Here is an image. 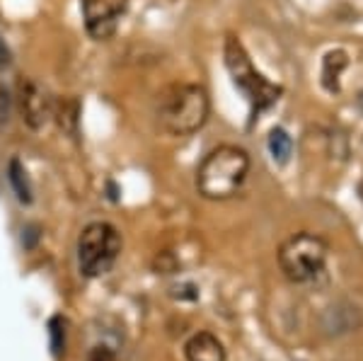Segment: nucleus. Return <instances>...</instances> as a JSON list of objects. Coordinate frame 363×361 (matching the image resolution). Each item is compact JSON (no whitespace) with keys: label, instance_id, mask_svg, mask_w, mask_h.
I'll list each match as a JSON object with an SVG mask.
<instances>
[{"label":"nucleus","instance_id":"f257e3e1","mask_svg":"<svg viewBox=\"0 0 363 361\" xmlns=\"http://www.w3.org/2000/svg\"><path fill=\"white\" fill-rule=\"evenodd\" d=\"M208 114V92L196 83H172L157 95V124L169 136H191L201 131Z\"/></svg>","mask_w":363,"mask_h":361},{"label":"nucleus","instance_id":"f03ea898","mask_svg":"<svg viewBox=\"0 0 363 361\" xmlns=\"http://www.w3.org/2000/svg\"><path fill=\"white\" fill-rule=\"evenodd\" d=\"M250 174V155L240 145H218L201 160L196 170V189L203 199L223 201L242 189Z\"/></svg>","mask_w":363,"mask_h":361},{"label":"nucleus","instance_id":"7ed1b4c3","mask_svg":"<svg viewBox=\"0 0 363 361\" xmlns=\"http://www.w3.org/2000/svg\"><path fill=\"white\" fill-rule=\"evenodd\" d=\"M225 68L230 73L233 83L245 97H247L250 107H252V119H257L262 112H267L269 107L279 102L281 97V87L269 83V80L252 66V58L245 51L242 42L238 37H228L225 39Z\"/></svg>","mask_w":363,"mask_h":361},{"label":"nucleus","instance_id":"20e7f679","mask_svg":"<svg viewBox=\"0 0 363 361\" xmlns=\"http://www.w3.org/2000/svg\"><path fill=\"white\" fill-rule=\"evenodd\" d=\"M330 245L315 233H296L279 248V267L294 284H308L325 270Z\"/></svg>","mask_w":363,"mask_h":361},{"label":"nucleus","instance_id":"39448f33","mask_svg":"<svg viewBox=\"0 0 363 361\" xmlns=\"http://www.w3.org/2000/svg\"><path fill=\"white\" fill-rule=\"evenodd\" d=\"M121 252V235L112 223L95 221L85 226L78 238V267L85 277L95 279L112 272Z\"/></svg>","mask_w":363,"mask_h":361},{"label":"nucleus","instance_id":"423d86ee","mask_svg":"<svg viewBox=\"0 0 363 361\" xmlns=\"http://www.w3.org/2000/svg\"><path fill=\"white\" fill-rule=\"evenodd\" d=\"M85 29L95 42H107L119 29V20L124 17L128 0H80Z\"/></svg>","mask_w":363,"mask_h":361},{"label":"nucleus","instance_id":"0eeeda50","mask_svg":"<svg viewBox=\"0 0 363 361\" xmlns=\"http://www.w3.org/2000/svg\"><path fill=\"white\" fill-rule=\"evenodd\" d=\"M17 109H20L22 121H25L29 129L39 131L46 121L51 119L54 100H51L49 92H46L37 80L22 78L20 83H17Z\"/></svg>","mask_w":363,"mask_h":361},{"label":"nucleus","instance_id":"6e6552de","mask_svg":"<svg viewBox=\"0 0 363 361\" xmlns=\"http://www.w3.org/2000/svg\"><path fill=\"white\" fill-rule=\"evenodd\" d=\"M186 361H225L223 342L211 333H196L184 345Z\"/></svg>","mask_w":363,"mask_h":361},{"label":"nucleus","instance_id":"1a4fd4ad","mask_svg":"<svg viewBox=\"0 0 363 361\" xmlns=\"http://www.w3.org/2000/svg\"><path fill=\"white\" fill-rule=\"evenodd\" d=\"M349 58L344 51H330L325 56V63H322V83H325L327 90L337 92L339 90V75L347 68Z\"/></svg>","mask_w":363,"mask_h":361},{"label":"nucleus","instance_id":"9d476101","mask_svg":"<svg viewBox=\"0 0 363 361\" xmlns=\"http://www.w3.org/2000/svg\"><path fill=\"white\" fill-rule=\"evenodd\" d=\"M8 179H10V187H13L15 196L22 204H32V182L27 177V170L20 160L13 158L8 165Z\"/></svg>","mask_w":363,"mask_h":361},{"label":"nucleus","instance_id":"9b49d317","mask_svg":"<svg viewBox=\"0 0 363 361\" xmlns=\"http://www.w3.org/2000/svg\"><path fill=\"white\" fill-rule=\"evenodd\" d=\"M51 116H56L58 129L73 136L75 129H78V102H75V100H58V102H54V112H51Z\"/></svg>","mask_w":363,"mask_h":361},{"label":"nucleus","instance_id":"f8f14e48","mask_svg":"<svg viewBox=\"0 0 363 361\" xmlns=\"http://www.w3.org/2000/svg\"><path fill=\"white\" fill-rule=\"evenodd\" d=\"M291 150H294V141H291L289 133L284 129H272V133H269V153H272V158L284 165L289 160Z\"/></svg>","mask_w":363,"mask_h":361},{"label":"nucleus","instance_id":"ddd939ff","mask_svg":"<svg viewBox=\"0 0 363 361\" xmlns=\"http://www.w3.org/2000/svg\"><path fill=\"white\" fill-rule=\"evenodd\" d=\"M49 330H51V349H54V354L63 352V345H66V333H63V320L61 318H54L49 323Z\"/></svg>","mask_w":363,"mask_h":361},{"label":"nucleus","instance_id":"4468645a","mask_svg":"<svg viewBox=\"0 0 363 361\" xmlns=\"http://www.w3.org/2000/svg\"><path fill=\"white\" fill-rule=\"evenodd\" d=\"M8 114H10V100L8 92L0 87V124H8Z\"/></svg>","mask_w":363,"mask_h":361},{"label":"nucleus","instance_id":"2eb2a0df","mask_svg":"<svg viewBox=\"0 0 363 361\" xmlns=\"http://www.w3.org/2000/svg\"><path fill=\"white\" fill-rule=\"evenodd\" d=\"M90 361H116V357L107 347H95V352L90 354Z\"/></svg>","mask_w":363,"mask_h":361},{"label":"nucleus","instance_id":"dca6fc26","mask_svg":"<svg viewBox=\"0 0 363 361\" xmlns=\"http://www.w3.org/2000/svg\"><path fill=\"white\" fill-rule=\"evenodd\" d=\"M10 61H13V56H10V49H8V44L3 42V37H0V71H5V68L10 66Z\"/></svg>","mask_w":363,"mask_h":361},{"label":"nucleus","instance_id":"f3484780","mask_svg":"<svg viewBox=\"0 0 363 361\" xmlns=\"http://www.w3.org/2000/svg\"><path fill=\"white\" fill-rule=\"evenodd\" d=\"M359 196L363 199V179H361V184H359Z\"/></svg>","mask_w":363,"mask_h":361},{"label":"nucleus","instance_id":"a211bd4d","mask_svg":"<svg viewBox=\"0 0 363 361\" xmlns=\"http://www.w3.org/2000/svg\"><path fill=\"white\" fill-rule=\"evenodd\" d=\"M359 107L363 109V92H361V95H359Z\"/></svg>","mask_w":363,"mask_h":361}]
</instances>
